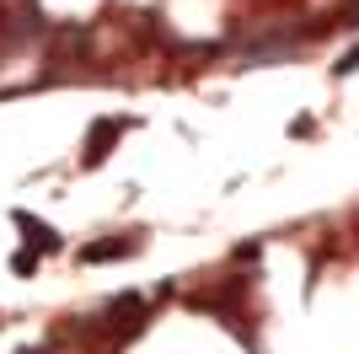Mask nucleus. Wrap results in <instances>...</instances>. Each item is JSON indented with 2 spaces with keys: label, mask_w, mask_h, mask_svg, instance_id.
Listing matches in <instances>:
<instances>
[{
  "label": "nucleus",
  "mask_w": 359,
  "mask_h": 354,
  "mask_svg": "<svg viewBox=\"0 0 359 354\" xmlns=\"http://www.w3.org/2000/svg\"><path fill=\"white\" fill-rule=\"evenodd\" d=\"M118 317H145V301H140L135 290L113 295V301H107V317H102V322H118Z\"/></svg>",
  "instance_id": "39448f33"
},
{
  "label": "nucleus",
  "mask_w": 359,
  "mask_h": 354,
  "mask_svg": "<svg viewBox=\"0 0 359 354\" xmlns=\"http://www.w3.org/2000/svg\"><path fill=\"white\" fill-rule=\"evenodd\" d=\"M86 44H91V27H86V22H65V27L48 32V54H65V59L81 54Z\"/></svg>",
  "instance_id": "20e7f679"
},
{
  "label": "nucleus",
  "mask_w": 359,
  "mask_h": 354,
  "mask_svg": "<svg viewBox=\"0 0 359 354\" xmlns=\"http://www.w3.org/2000/svg\"><path fill=\"white\" fill-rule=\"evenodd\" d=\"M11 221L27 231V247L32 252H60V231H54V225H43L38 215H27V209H11Z\"/></svg>",
  "instance_id": "7ed1b4c3"
},
{
  "label": "nucleus",
  "mask_w": 359,
  "mask_h": 354,
  "mask_svg": "<svg viewBox=\"0 0 359 354\" xmlns=\"http://www.w3.org/2000/svg\"><path fill=\"white\" fill-rule=\"evenodd\" d=\"M338 22H348V27H359V0H348V6H344V16H338Z\"/></svg>",
  "instance_id": "6e6552de"
},
{
  "label": "nucleus",
  "mask_w": 359,
  "mask_h": 354,
  "mask_svg": "<svg viewBox=\"0 0 359 354\" xmlns=\"http://www.w3.org/2000/svg\"><path fill=\"white\" fill-rule=\"evenodd\" d=\"M129 129V118H97L86 129V150H81V166H102L107 156H113V145H118V134Z\"/></svg>",
  "instance_id": "f257e3e1"
},
{
  "label": "nucleus",
  "mask_w": 359,
  "mask_h": 354,
  "mask_svg": "<svg viewBox=\"0 0 359 354\" xmlns=\"http://www.w3.org/2000/svg\"><path fill=\"white\" fill-rule=\"evenodd\" d=\"M354 70H359V44H354V48H348V54H344V59H338V65H332V75H354Z\"/></svg>",
  "instance_id": "423d86ee"
},
{
  "label": "nucleus",
  "mask_w": 359,
  "mask_h": 354,
  "mask_svg": "<svg viewBox=\"0 0 359 354\" xmlns=\"http://www.w3.org/2000/svg\"><path fill=\"white\" fill-rule=\"evenodd\" d=\"M135 247H140V236H118V242H86L75 258L91 268V263H118V258H129Z\"/></svg>",
  "instance_id": "f03ea898"
},
{
  "label": "nucleus",
  "mask_w": 359,
  "mask_h": 354,
  "mask_svg": "<svg viewBox=\"0 0 359 354\" xmlns=\"http://www.w3.org/2000/svg\"><path fill=\"white\" fill-rule=\"evenodd\" d=\"M11 268H16V274H32V268H38V252H16V258H11Z\"/></svg>",
  "instance_id": "0eeeda50"
}]
</instances>
